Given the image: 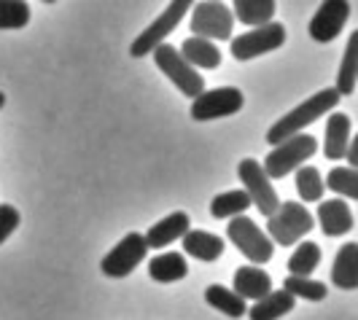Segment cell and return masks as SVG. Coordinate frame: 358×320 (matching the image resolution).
Masks as SVG:
<instances>
[{
  "mask_svg": "<svg viewBox=\"0 0 358 320\" xmlns=\"http://www.w3.org/2000/svg\"><path fill=\"white\" fill-rule=\"evenodd\" d=\"M331 283L342 291L358 288V242H348L340 248L331 267Z\"/></svg>",
  "mask_w": 358,
  "mask_h": 320,
  "instance_id": "cell-19",
  "label": "cell"
},
{
  "mask_svg": "<svg viewBox=\"0 0 358 320\" xmlns=\"http://www.w3.org/2000/svg\"><path fill=\"white\" fill-rule=\"evenodd\" d=\"M227 237L234 248L240 250L251 264H267L272 259V240L259 229V224L240 215L227 224Z\"/></svg>",
  "mask_w": 358,
  "mask_h": 320,
  "instance_id": "cell-5",
  "label": "cell"
},
{
  "mask_svg": "<svg viewBox=\"0 0 358 320\" xmlns=\"http://www.w3.org/2000/svg\"><path fill=\"white\" fill-rule=\"evenodd\" d=\"M148 275L157 283H178L189 275V264H186L183 253L167 250V253H159L148 261Z\"/></svg>",
  "mask_w": 358,
  "mask_h": 320,
  "instance_id": "cell-20",
  "label": "cell"
},
{
  "mask_svg": "<svg viewBox=\"0 0 358 320\" xmlns=\"http://www.w3.org/2000/svg\"><path fill=\"white\" fill-rule=\"evenodd\" d=\"M323 186L345 199H358V173L350 167H334L329 178L323 180Z\"/></svg>",
  "mask_w": 358,
  "mask_h": 320,
  "instance_id": "cell-28",
  "label": "cell"
},
{
  "mask_svg": "<svg viewBox=\"0 0 358 320\" xmlns=\"http://www.w3.org/2000/svg\"><path fill=\"white\" fill-rule=\"evenodd\" d=\"M237 175L243 180V191L248 194L253 205H256V210L262 215H272L278 208H280V199H278V191H275V186H272V180L264 175V170H262V161L256 159H243L240 161V167H237Z\"/></svg>",
  "mask_w": 358,
  "mask_h": 320,
  "instance_id": "cell-7",
  "label": "cell"
},
{
  "mask_svg": "<svg viewBox=\"0 0 358 320\" xmlns=\"http://www.w3.org/2000/svg\"><path fill=\"white\" fill-rule=\"evenodd\" d=\"M350 129L353 122L348 113L334 110L326 122V140H323V154L326 159H345V151L350 145Z\"/></svg>",
  "mask_w": 358,
  "mask_h": 320,
  "instance_id": "cell-14",
  "label": "cell"
},
{
  "mask_svg": "<svg viewBox=\"0 0 358 320\" xmlns=\"http://www.w3.org/2000/svg\"><path fill=\"white\" fill-rule=\"evenodd\" d=\"M205 302L210 304L213 310H218V312L229 315V318H243L248 312V304L227 285H208L205 288Z\"/></svg>",
  "mask_w": 358,
  "mask_h": 320,
  "instance_id": "cell-24",
  "label": "cell"
},
{
  "mask_svg": "<svg viewBox=\"0 0 358 320\" xmlns=\"http://www.w3.org/2000/svg\"><path fill=\"white\" fill-rule=\"evenodd\" d=\"M291 310H296V299L291 293H286V291H269L264 299L253 302L248 312H251V320H280Z\"/></svg>",
  "mask_w": 358,
  "mask_h": 320,
  "instance_id": "cell-21",
  "label": "cell"
},
{
  "mask_svg": "<svg viewBox=\"0 0 358 320\" xmlns=\"http://www.w3.org/2000/svg\"><path fill=\"white\" fill-rule=\"evenodd\" d=\"M350 17V3L348 0H329L321 3L315 17L310 19V38L318 43H329L342 33L345 22Z\"/></svg>",
  "mask_w": 358,
  "mask_h": 320,
  "instance_id": "cell-12",
  "label": "cell"
},
{
  "mask_svg": "<svg viewBox=\"0 0 358 320\" xmlns=\"http://www.w3.org/2000/svg\"><path fill=\"white\" fill-rule=\"evenodd\" d=\"M318 224L326 237H342L353 229V210L342 199H329L318 205Z\"/></svg>",
  "mask_w": 358,
  "mask_h": 320,
  "instance_id": "cell-15",
  "label": "cell"
},
{
  "mask_svg": "<svg viewBox=\"0 0 358 320\" xmlns=\"http://www.w3.org/2000/svg\"><path fill=\"white\" fill-rule=\"evenodd\" d=\"M251 208V199L243 189H234V191H224V194L213 196L210 202V215L213 218H221V221H232V218H240Z\"/></svg>",
  "mask_w": 358,
  "mask_h": 320,
  "instance_id": "cell-25",
  "label": "cell"
},
{
  "mask_svg": "<svg viewBox=\"0 0 358 320\" xmlns=\"http://www.w3.org/2000/svg\"><path fill=\"white\" fill-rule=\"evenodd\" d=\"M296 191L302 196V202H321L323 191H326L321 173L315 167H310V164H302L296 170Z\"/></svg>",
  "mask_w": 358,
  "mask_h": 320,
  "instance_id": "cell-27",
  "label": "cell"
},
{
  "mask_svg": "<svg viewBox=\"0 0 358 320\" xmlns=\"http://www.w3.org/2000/svg\"><path fill=\"white\" fill-rule=\"evenodd\" d=\"M6 106V94H3V92H0V108Z\"/></svg>",
  "mask_w": 358,
  "mask_h": 320,
  "instance_id": "cell-33",
  "label": "cell"
},
{
  "mask_svg": "<svg viewBox=\"0 0 358 320\" xmlns=\"http://www.w3.org/2000/svg\"><path fill=\"white\" fill-rule=\"evenodd\" d=\"M186 8H192L186 0H176V3H170L159 17L154 19L143 33L132 41L129 54H132V57H145V54L154 52L157 46H162V43H164V38L170 36V33L180 24V19L186 17Z\"/></svg>",
  "mask_w": 358,
  "mask_h": 320,
  "instance_id": "cell-8",
  "label": "cell"
},
{
  "mask_svg": "<svg viewBox=\"0 0 358 320\" xmlns=\"http://www.w3.org/2000/svg\"><path fill=\"white\" fill-rule=\"evenodd\" d=\"M192 33L205 41H229L234 27V17L227 3H197L192 6Z\"/></svg>",
  "mask_w": 358,
  "mask_h": 320,
  "instance_id": "cell-9",
  "label": "cell"
},
{
  "mask_svg": "<svg viewBox=\"0 0 358 320\" xmlns=\"http://www.w3.org/2000/svg\"><path fill=\"white\" fill-rule=\"evenodd\" d=\"M178 52L194 71H215V68L221 65V52H218V46L210 43V41H205V38H197V36L186 38Z\"/></svg>",
  "mask_w": 358,
  "mask_h": 320,
  "instance_id": "cell-17",
  "label": "cell"
},
{
  "mask_svg": "<svg viewBox=\"0 0 358 320\" xmlns=\"http://www.w3.org/2000/svg\"><path fill=\"white\" fill-rule=\"evenodd\" d=\"M189 215L186 213H170L167 218H162L157 221L151 229L145 231V245L148 248H164V245H170V242H176L180 240L186 231H189Z\"/></svg>",
  "mask_w": 358,
  "mask_h": 320,
  "instance_id": "cell-16",
  "label": "cell"
},
{
  "mask_svg": "<svg viewBox=\"0 0 358 320\" xmlns=\"http://www.w3.org/2000/svg\"><path fill=\"white\" fill-rule=\"evenodd\" d=\"M243 92L237 87H218V89L202 92L192 103V119L194 122H213L224 116H234L243 108Z\"/></svg>",
  "mask_w": 358,
  "mask_h": 320,
  "instance_id": "cell-11",
  "label": "cell"
},
{
  "mask_svg": "<svg viewBox=\"0 0 358 320\" xmlns=\"http://www.w3.org/2000/svg\"><path fill=\"white\" fill-rule=\"evenodd\" d=\"M30 22V6L24 0H0V30H22Z\"/></svg>",
  "mask_w": 358,
  "mask_h": 320,
  "instance_id": "cell-29",
  "label": "cell"
},
{
  "mask_svg": "<svg viewBox=\"0 0 358 320\" xmlns=\"http://www.w3.org/2000/svg\"><path fill=\"white\" fill-rule=\"evenodd\" d=\"M358 84V33L350 36L348 46H345V57H342L340 73H337V94L340 97H348L356 92Z\"/></svg>",
  "mask_w": 358,
  "mask_h": 320,
  "instance_id": "cell-23",
  "label": "cell"
},
{
  "mask_svg": "<svg viewBox=\"0 0 358 320\" xmlns=\"http://www.w3.org/2000/svg\"><path fill=\"white\" fill-rule=\"evenodd\" d=\"M321 264V245L318 242H299L288 259L291 277H310Z\"/></svg>",
  "mask_w": 358,
  "mask_h": 320,
  "instance_id": "cell-26",
  "label": "cell"
},
{
  "mask_svg": "<svg viewBox=\"0 0 358 320\" xmlns=\"http://www.w3.org/2000/svg\"><path fill=\"white\" fill-rule=\"evenodd\" d=\"M283 291L291 293L294 299L299 296V299H310V302H321L329 293V288L318 283V280H313V277H291V275L283 280Z\"/></svg>",
  "mask_w": 358,
  "mask_h": 320,
  "instance_id": "cell-30",
  "label": "cell"
},
{
  "mask_svg": "<svg viewBox=\"0 0 358 320\" xmlns=\"http://www.w3.org/2000/svg\"><path fill=\"white\" fill-rule=\"evenodd\" d=\"M337 103H340V94H337L334 87H331V89L315 92L310 100H305L302 106H296L294 110H288L283 119H278L275 124L269 126L267 143L269 145H278V143H283V140H291L294 135H302L305 126L315 124L321 116L331 113V110L337 108Z\"/></svg>",
  "mask_w": 358,
  "mask_h": 320,
  "instance_id": "cell-1",
  "label": "cell"
},
{
  "mask_svg": "<svg viewBox=\"0 0 358 320\" xmlns=\"http://www.w3.org/2000/svg\"><path fill=\"white\" fill-rule=\"evenodd\" d=\"M19 210L14 205H0V245L19 229Z\"/></svg>",
  "mask_w": 358,
  "mask_h": 320,
  "instance_id": "cell-31",
  "label": "cell"
},
{
  "mask_svg": "<svg viewBox=\"0 0 358 320\" xmlns=\"http://www.w3.org/2000/svg\"><path fill=\"white\" fill-rule=\"evenodd\" d=\"M232 291L245 304L259 302V299H264L269 291H272V277L259 267H240L234 272Z\"/></svg>",
  "mask_w": 358,
  "mask_h": 320,
  "instance_id": "cell-13",
  "label": "cell"
},
{
  "mask_svg": "<svg viewBox=\"0 0 358 320\" xmlns=\"http://www.w3.org/2000/svg\"><path fill=\"white\" fill-rule=\"evenodd\" d=\"M145 250H148V245H145L143 234L129 231L127 237H122L119 245H113L110 253H106V259L100 261V269L108 277H127L143 264Z\"/></svg>",
  "mask_w": 358,
  "mask_h": 320,
  "instance_id": "cell-10",
  "label": "cell"
},
{
  "mask_svg": "<svg viewBox=\"0 0 358 320\" xmlns=\"http://www.w3.org/2000/svg\"><path fill=\"white\" fill-rule=\"evenodd\" d=\"M154 62L176 87L180 89V94L186 97H199L205 92V81H202V73H197L183 57L176 46L170 43H162L154 49Z\"/></svg>",
  "mask_w": 358,
  "mask_h": 320,
  "instance_id": "cell-4",
  "label": "cell"
},
{
  "mask_svg": "<svg viewBox=\"0 0 358 320\" xmlns=\"http://www.w3.org/2000/svg\"><path fill=\"white\" fill-rule=\"evenodd\" d=\"M283 43H286V27L272 19L264 27H253L248 33L232 38V57L240 59V62H245V59H253V57L275 52Z\"/></svg>",
  "mask_w": 358,
  "mask_h": 320,
  "instance_id": "cell-6",
  "label": "cell"
},
{
  "mask_svg": "<svg viewBox=\"0 0 358 320\" xmlns=\"http://www.w3.org/2000/svg\"><path fill=\"white\" fill-rule=\"evenodd\" d=\"M315 151H318V143H315L313 135H294L291 140L278 143V145L269 151L267 157H264L262 170H264V175H267L269 180H280V178H286L288 173L299 170L307 159H313Z\"/></svg>",
  "mask_w": 358,
  "mask_h": 320,
  "instance_id": "cell-2",
  "label": "cell"
},
{
  "mask_svg": "<svg viewBox=\"0 0 358 320\" xmlns=\"http://www.w3.org/2000/svg\"><path fill=\"white\" fill-rule=\"evenodd\" d=\"M345 159L350 161V170H356L358 167V143L356 140H350L348 151H345Z\"/></svg>",
  "mask_w": 358,
  "mask_h": 320,
  "instance_id": "cell-32",
  "label": "cell"
},
{
  "mask_svg": "<svg viewBox=\"0 0 358 320\" xmlns=\"http://www.w3.org/2000/svg\"><path fill=\"white\" fill-rule=\"evenodd\" d=\"M313 226H315L313 213L302 202H280V208L267 221L269 240L278 245H296L305 234L313 231Z\"/></svg>",
  "mask_w": 358,
  "mask_h": 320,
  "instance_id": "cell-3",
  "label": "cell"
},
{
  "mask_svg": "<svg viewBox=\"0 0 358 320\" xmlns=\"http://www.w3.org/2000/svg\"><path fill=\"white\" fill-rule=\"evenodd\" d=\"M275 8H278L275 0H234L229 11L248 27H264L275 17Z\"/></svg>",
  "mask_w": 358,
  "mask_h": 320,
  "instance_id": "cell-22",
  "label": "cell"
},
{
  "mask_svg": "<svg viewBox=\"0 0 358 320\" xmlns=\"http://www.w3.org/2000/svg\"><path fill=\"white\" fill-rule=\"evenodd\" d=\"M180 240H183V250L197 261H215V259H221V253L227 248L218 234L202 229H189Z\"/></svg>",
  "mask_w": 358,
  "mask_h": 320,
  "instance_id": "cell-18",
  "label": "cell"
}]
</instances>
